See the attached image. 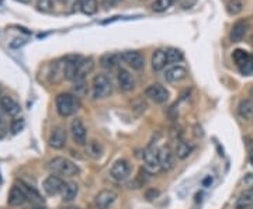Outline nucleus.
<instances>
[{
	"instance_id": "f257e3e1",
	"label": "nucleus",
	"mask_w": 253,
	"mask_h": 209,
	"mask_svg": "<svg viewBox=\"0 0 253 209\" xmlns=\"http://www.w3.org/2000/svg\"><path fill=\"white\" fill-rule=\"evenodd\" d=\"M55 107L61 117H70L80 108V98L72 93H61L55 98Z\"/></svg>"
},
{
	"instance_id": "f03ea898",
	"label": "nucleus",
	"mask_w": 253,
	"mask_h": 209,
	"mask_svg": "<svg viewBox=\"0 0 253 209\" xmlns=\"http://www.w3.org/2000/svg\"><path fill=\"white\" fill-rule=\"evenodd\" d=\"M47 167L55 174H61L65 177H75L79 174V166L67 157H53L48 161Z\"/></svg>"
},
{
	"instance_id": "7ed1b4c3",
	"label": "nucleus",
	"mask_w": 253,
	"mask_h": 209,
	"mask_svg": "<svg viewBox=\"0 0 253 209\" xmlns=\"http://www.w3.org/2000/svg\"><path fill=\"white\" fill-rule=\"evenodd\" d=\"M113 93V81L104 73H99L92 81V96L94 100L106 98Z\"/></svg>"
},
{
	"instance_id": "20e7f679",
	"label": "nucleus",
	"mask_w": 253,
	"mask_h": 209,
	"mask_svg": "<svg viewBox=\"0 0 253 209\" xmlns=\"http://www.w3.org/2000/svg\"><path fill=\"white\" fill-rule=\"evenodd\" d=\"M142 159H144V167L145 170L149 173H158L160 169V159H159V149L149 146L144 150L142 153Z\"/></svg>"
},
{
	"instance_id": "39448f33",
	"label": "nucleus",
	"mask_w": 253,
	"mask_h": 209,
	"mask_svg": "<svg viewBox=\"0 0 253 209\" xmlns=\"http://www.w3.org/2000/svg\"><path fill=\"white\" fill-rule=\"evenodd\" d=\"M130 174H131V166H130L128 160H125V159H120V160L114 161V164L110 169V176L116 181L127 180L130 177Z\"/></svg>"
},
{
	"instance_id": "423d86ee",
	"label": "nucleus",
	"mask_w": 253,
	"mask_h": 209,
	"mask_svg": "<svg viewBox=\"0 0 253 209\" xmlns=\"http://www.w3.org/2000/svg\"><path fill=\"white\" fill-rule=\"evenodd\" d=\"M145 96L156 104H165L169 100V92L162 84H151L145 90Z\"/></svg>"
},
{
	"instance_id": "0eeeda50",
	"label": "nucleus",
	"mask_w": 253,
	"mask_h": 209,
	"mask_svg": "<svg viewBox=\"0 0 253 209\" xmlns=\"http://www.w3.org/2000/svg\"><path fill=\"white\" fill-rule=\"evenodd\" d=\"M120 56L121 61L130 67H133L134 70H142L145 67V58L138 51H125L120 53Z\"/></svg>"
},
{
	"instance_id": "6e6552de",
	"label": "nucleus",
	"mask_w": 253,
	"mask_h": 209,
	"mask_svg": "<svg viewBox=\"0 0 253 209\" xmlns=\"http://www.w3.org/2000/svg\"><path fill=\"white\" fill-rule=\"evenodd\" d=\"M94 70L93 58H80L76 62V70H75V80L73 81H82L87 78Z\"/></svg>"
},
{
	"instance_id": "1a4fd4ad",
	"label": "nucleus",
	"mask_w": 253,
	"mask_h": 209,
	"mask_svg": "<svg viewBox=\"0 0 253 209\" xmlns=\"http://www.w3.org/2000/svg\"><path fill=\"white\" fill-rule=\"evenodd\" d=\"M64 185H65L64 180H62L61 177L53 176L52 174V176H48V177L44 180V183H42V188H44L45 194H48L50 196H53L62 193Z\"/></svg>"
},
{
	"instance_id": "9d476101",
	"label": "nucleus",
	"mask_w": 253,
	"mask_h": 209,
	"mask_svg": "<svg viewBox=\"0 0 253 209\" xmlns=\"http://www.w3.org/2000/svg\"><path fill=\"white\" fill-rule=\"evenodd\" d=\"M70 135L73 142L78 145L86 144V138H87V129L83 124V121L80 118H75L70 124Z\"/></svg>"
},
{
	"instance_id": "9b49d317",
	"label": "nucleus",
	"mask_w": 253,
	"mask_h": 209,
	"mask_svg": "<svg viewBox=\"0 0 253 209\" xmlns=\"http://www.w3.org/2000/svg\"><path fill=\"white\" fill-rule=\"evenodd\" d=\"M67 141V132L64 127H55L50 135V139H48V144L52 149H64Z\"/></svg>"
},
{
	"instance_id": "f8f14e48",
	"label": "nucleus",
	"mask_w": 253,
	"mask_h": 209,
	"mask_svg": "<svg viewBox=\"0 0 253 209\" xmlns=\"http://www.w3.org/2000/svg\"><path fill=\"white\" fill-rule=\"evenodd\" d=\"M117 193L113 190H103L94 198V205L97 209H108L117 199Z\"/></svg>"
},
{
	"instance_id": "ddd939ff",
	"label": "nucleus",
	"mask_w": 253,
	"mask_h": 209,
	"mask_svg": "<svg viewBox=\"0 0 253 209\" xmlns=\"http://www.w3.org/2000/svg\"><path fill=\"white\" fill-rule=\"evenodd\" d=\"M0 107L3 108V111L9 115V117H18L20 115V113H21V107L20 104L13 100L12 97H9V96H1L0 97Z\"/></svg>"
},
{
	"instance_id": "4468645a",
	"label": "nucleus",
	"mask_w": 253,
	"mask_h": 209,
	"mask_svg": "<svg viewBox=\"0 0 253 209\" xmlns=\"http://www.w3.org/2000/svg\"><path fill=\"white\" fill-rule=\"evenodd\" d=\"M174 152L170 149V146H163L159 149V159H160V169L163 171L172 170L174 167Z\"/></svg>"
},
{
	"instance_id": "2eb2a0df",
	"label": "nucleus",
	"mask_w": 253,
	"mask_h": 209,
	"mask_svg": "<svg viewBox=\"0 0 253 209\" xmlns=\"http://www.w3.org/2000/svg\"><path fill=\"white\" fill-rule=\"evenodd\" d=\"M117 81H118V86H120V89L122 92H131L135 87V80H134L133 75L127 69H124V67L118 69Z\"/></svg>"
},
{
	"instance_id": "dca6fc26",
	"label": "nucleus",
	"mask_w": 253,
	"mask_h": 209,
	"mask_svg": "<svg viewBox=\"0 0 253 209\" xmlns=\"http://www.w3.org/2000/svg\"><path fill=\"white\" fill-rule=\"evenodd\" d=\"M27 201L28 199H27L24 191L21 190V187L18 184H16L13 188L10 190V193H9V198H7L9 205L10 207H21V205L26 204Z\"/></svg>"
},
{
	"instance_id": "f3484780",
	"label": "nucleus",
	"mask_w": 253,
	"mask_h": 209,
	"mask_svg": "<svg viewBox=\"0 0 253 209\" xmlns=\"http://www.w3.org/2000/svg\"><path fill=\"white\" fill-rule=\"evenodd\" d=\"M187 78V69L185 66H173L170 69L166 70L165 73V79L169 81V83H179L182 80H185Z\"/></svg>"
},
{
	"instance_id": "a211bd4d",
	"label": "nucleus",
	"mask_w": 253,
	"mask_h": 209,
	"mask_svg": "<svg viewBox=\"0 0 253 209\" xmlns=\"http://www.w3.org/2000/svg\"><path fill=\"white\" fill-rule=\"evenodd\" d=\"M248 28H249V24H248L246 20L236 21V23L234 24V27H232V30H231V34H229L231 41H232V42H240L242 39L245 38V35H246V32H248Z\"/></svg>"
},
{
	"instance_id": "6ab92c4d",
	"label": "nucleus",
	"mask_w": 253,
	"mask_h": 209,
	"mask_svg": "<svg viewBox=\"0 0 253 209\" xmlns=\"http://www.w3.org/2000/svg\"><path fill=\"white\" fill-rule=\"evenodd\" d=\"M253 207V187L252 188H246L239 198L236 199L235 208L236 209H248Z\"/></svg>"
},
{
	"instance_id": "aec40b11",
	"label": "nucleus",
	"mask_w": 253,
	"mask_h": 209,
	"mask_svg": "<svg viewBox=\"0 0 253 209\" xmlns=\"http://www.w3.org/2000/svg\"><path fill=\"white\" fill-rule=\"evenodd\" d=\"M166 65H169L168 64V59H166V53L163 49H158V51H155L153 55H152V69L155 70V72H162Z\"/></svg>"
},
{
	"instance_id": "412c9836",
	"label": "nucleus",
	"mask_w": 253,
	"mask_h": 209,
	"mask_svg": "<svg viewBox=\"0 0 253 209\" xmlns=\"http://www.w3.org/2000/svg\"><path fill=\"white\" fill-rule=\"evenodd\" d=\"M79 194V187L76 183H65L64 185V190L61 193V196H62V201L64 202H72L76 196Z\"/></svg>"
},
{
	"instance_id": "4be33fe9",
	"label": "nucleus",
	"mask_w": 253,
	"mask_h": 209,
	"mask_svg": "<svg viewBox=\"0 0 253 209\" xmlns=\"http://www.w3.org/2000/svg\"><path fill=\"white\" fill-rule=\"evenodd\" d=\"M194 150V146L191 144H188L186 141H179L177 145H176V149H174V155L177 159L180 160H185L187 157L190 156Z\"/></svg>"
},
{
	"instance_id": "5701e85b",
	"label": "nucleus",
	"mask_w": 253,
	"mask_h": 209,
	"mask_svg": "<svg viewBox=\"0 0 253 209\" xmlns=\"http://www.w3.org/2000/svg\"><path fill=\"white\" fill-rule=\"evenodd\" d=\"M120 61H121L120 55L108 52V53H104V55L100 58V65H101V67H104V69L111 70V69H114L116 66L120 64Z\"/></svg>"
},
{
	"instance_id": "b1692460",
	"label": "nucleus",
	"mask_w": 253,
	"mask_h": 209,
	"mask_svg": "<svg viewBox=\"0 0 253 209\" xmlns=\"http://www.w3.org/2000/svg\"><path fill=\"white\" fill-rule=\"evenodd\" d=\"M238 114L242 119H252L253 118V101L251 98L242 100L238 105Z\"/></svg>"
},
{
	"instance_id": "393cba45",
	"label": "nucleus",
	"mask_w": 253,
	"mask_h": 209,
	"mask_svg": "<svg viewBox=\"0 0 253 209\" xmlns=\"http://www.w3.org/2000/svg\"><path fill=\"white\" fill-rule=\"evenodd\" d=\"M165 53H166L168 64H179L185 58L183 52L177 48H168V49H165Z\"/></svg>"
},
{
	"instance_id": "a878e982",
	"label": "nucleus",
	"mask_w": 253,
	"mask_h": 209,
	"mask_svg": "<svg viewBox=\"0 0 253 209\" xmlns=\"http://www.w3.org/2000/svg\"><path fill=\"white\" fill-rule=\"evenodd\" d=\"M97 0H80V9L82 12L87 16H92L97 12Z\"/></svg>"
},
{
	"instance_id": "bb28decb",
	"label": "nucleus",
	"mask_w": 253,
	"mask_h": 209,
	"mask_svg": "<svg viewBox=\"0 0 253 209\" xmlns=\"http://www.w3.org/2000/svg\"><path fill=\"white\" fill-rule=\"evenodd\" d=\"M172 4H173V0H155L152 3V10L162 13V12H166L169 7H172Z\"/></svg>"
},
{
	"instance_id": "cd10ccee",
	"label": "nucleus",
	"mask_w": 253,
	"mask_h": 209,
	"mask_svg": "<svg viewBox=\"0 0 253 209\" xmlns=\"http://www.w3.org/2000/svg\"><path fill=\"white\" fill-rule=\"evenodd\" d=\"M249 56L251 55L246 52V51H243V49H236V51H234V53H232V59L238 65V67L243 65L249 59Z\"/></svg>"
},
{
	"instance_id": "c85d7f7f",
	"label": "nucleus",
	"mask_w": 253,
	"mask_h": 209,
	"mask_svg": "<svg viewBox=\"0 0 253 209\" xmlns=\"http://www.w3.org/2000/svg\"><path fill=\"white\" fill-rule=\"evenodd\" d=\"M242 9H243V4H242L240 0H229L227 3V12L231 16L239 14L242 12Z\"/></svg>"
},
{
	"instance_id": "c756f323",
	"label": "nucleus",
	"mask_w": 253,
	"mask_h": 209,
	"mask_svg": "<svg viewBox=\"0 0 253 209\" xmlns=\"http://www.w3.org/2000/svg\"><path fill=\"white\" fill-rule=\"evenodd\" d=\"M35 6L38 12L50 13L53 10V0H35Z\"/></svg>"
},
{
	"instance_id": "7c9ffc66",
	"label": "nucleus",
	"mask_w": 253,
	"mask_h": 209,
	"mask_svg": "<svg viewBox=\"0 0 253 209\" xmlns=\"http://www.w3.org/2000/svg\"><path fill=\"white\" fill-rule=\"evenodd\" d=\"M87 150H89V155L92 157H94V159H99V157L101 156V153H103V147H101V145L99 144L97 141L89 142Z\"/></svg>"
},
{
	"instance_id": "2f4dec72",
	"label": "nucleus",
	"mask_w": 253,
	"mask_h": 209,
	"mask_svg": "<svg viewBox=\"0 0 253 209\" xmlns=\"http://www.w3.org/2000/svg\"><path fill=\"white\" fill-rule=\"evenodd\" d=\"M239 72L243 75V76H252L253 75V55L249 56V59L243 64L242 66H239Z\"/></svg>"
},
{
	"instance_id": "473e14b6",
	"label": "nucleus",
	"mask_w": 253,
	"mask_h": 209,
	"mask_svg": "<svg viewBox=\"0 0 253 209\" xmlns=\"http://www.w3.org/2000/svg\"><path fill=\"white\" fill-rule=\"evenodd\" d=\"M87 86H86V83L82 80V81H76V86H75V93H76V96L78 97H83L84 94H87Z\"/></svg>"
},
{
	"instance_id": "72a5a7b5",
	"label": "nucleus",
	"mask_w": 253,
	"mask_h": 209,
	"mask_svg": "<svg viewBox=\"0 0 253 209\" xmlns=\"http://www.w3.org/2000/svg\"><path fill=\"white\" fill-rule=\"evenodd\" d=\"M24 128V119L23 118H17L12 122V132L13 133H18V132L23 131Z\"/></svg>"
},
{
	"instance_id": "f704fd0d",
	"label": "nucleus",
	"mask_w": 253,
	"mask_h": 209,
	"mask_svg": "<svg viewBox=\"0 0 253 209\" xmlns=\"http://www.w3.org/2000/svg\"><path fill=\"white\" fill-rule=\"evenodd\" d=\"M145 196H147L148 201H153V199H156L159 196V191L155 190V188H151V190H148L147 193H145Z\"/></svg>"
},
{
	"instance_id": "c9c22d12",
	"label": "nucleus",
	"mask_w": 253,
	"mask_h": 209,
	"mask_svg": "<svg viewBox=\"0 0 253 209\" xmlns=\"http://www.w3.org/2000/svg\"><path fill=\"white\" fill-rule=\"evenodd\" d=\"M26 44V39L24 38H14L12 42H10V47L12 48H20Z\"/></svg>"
},
{
	"instance_id": "e433bc0d",
	"label": "nucleus",
	"mask_w": 253,
	"mask_h": 209,
	"mask_svg": "<svg viewBox=\"0 0 253 209\" xmlns=\"http://www.w3.org/2000/svg\"><path fill=\"white\" fill-rule=\"evenodd\" d=\"M242 181H243V184H245V187H246V188H252L253 187V174H248V176H246V177H245Z\"/></svg>"
},
{
	"instance_id": "4c0bfd02",
	"label": "nucleus",
	"mask_w": 253,
	"mask_h": 209,
	"mask_svg": "<svg viewBox=\"0 0 253 209\" xmlns=\"http://www.w3.org/2000/svg\"><path fill=\"white\" fill-rule=\"evenodd\" d=\"M118 1H120V0H103V4L108 9V7H113L114 4H117Z\"/></svg>"
},
{
	"instance_id": "58836bf2",
	"label": "nucleus",
	"mask_w": 253,
	"mask_h": 209,
	"mask_svg": "<svg viewBox=\"0 0 253 209\" xmlns=\"http://www.w3.org/2000/svg\"><path fill=\"white\" fill-rule=\"evenodd\" d=\"M249 161H251V164L253 166V149L251 150V153H249Z\"/></svg>"
},
{
	"instance_id": "ea45409f",
	"label": "nucleus",
	"mask_w": 253,
	"mask_h": 209,
	"mask_svg": "<svg viewBox=\"0 0 253 209\" xmlns=\"http://www.w3.org/2000/svg\"><path fill=\"white\" fill-rule=\"evenodd\" d=\"M16 1H20V3H24V4H28L31 0H16Z\"/></svg>"
},
{
	"instance_id": "a19ab883",
	"label": "nucleus",
	"mask_w": 253,
	"mask_h": 209,
	"mask_svg": "<svg viewBox=\"0 0 253 209\" xmlns=\"http://www.w3.org/2000/svg\"><path fill=\"white\" fill-rule=\"evenodd\" d=\"M251 94H252V96H253V86H252V89H251Z\"/></svg>"
},
{
	"instance_id": "79ce46f5",
	"label": "nucleus",
	"mask_w": 253,
	"mask_h": 209,
	"mask_svg": "<svg viewBox=\"0 0 253 209\" xmlns=\"http://www.w3.org/2000/svg\"><path fill=\"white\" fill-rule=\"evenodd\" d=\"M64 209H79V208H64Z\"/></svg>"
},
{
	"instance_id": "37998d69",
	"label": "nucleus",
	"mask_w": 253,
	"mask_h": 209,
	"mask_svg": "<svg viewBox=\"0 0 253 209\" xmlns=\"http://www.w3.org/2000/svg\"><path fill=\"white\" fill-rule=\"evenodd\" d=\"M61 1H65V0H61Z\"/></svg>"
}]
</instances>
